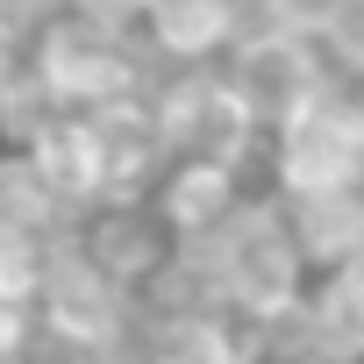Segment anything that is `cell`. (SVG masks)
<instances>
[{"label":"cell","instance_id":"6da1fadb","mask_svg":"<svg viewBox=\"0 0 364 364\" xmlns=\"http://www.w3.org/2000/svg\"><path fill=\"white\" fill-rule=\"evenodd\" d=\"M193 264L208 279V300L243 314V321H257V328H286L300 293H307V279H314L272 193H250L208 243H193Z\"/></svg>","mask_w":364,"mask_h":364},{"label":"cell","instance_id":"7a4b0ae2","mask_svg":"<svg viewBox=\"0 0 364 364\" xmlns=\"http://www.w3.org/2000/svg\"><path fill=\"white\" fill-rule=\"evenodd\" d=\"M29 79L58 114H93V107L143 93L150 50L136 43V29L122 15L50 8V15H36V36H29Z\"/></svg>","mask_w":364,"mask_h":364},{"label":"cell","instance_id":"3957f363","mask_svg":"<svg viewBox=\"0 0 364 364\" xmlns=\"http://www.w3.org/2000/svg\"><path fill=\"white\" fill-rule=\"evenodd\" d=\"M272 193H364V86L328 79L300 114H286L257 143Z\"/></svg>","mask_w":364,"mask_h":364},{"label":"cell","instance_id":"277c9868","mask_svg":"<svg viewBox=\"0 0 364 364\" xmlns=\"http://www.w3.org/2000/svg\"><path fill=\"white\" fill-rule=\"evenodd\" d=\"M215 79H222V93L236 100V114L250 122V136L264 143L286 114H300V107L328 86V65H321V50L300 43V36L243 29V36L215 58Z\"/></svg>","mask_w":364,"mask_h":364},{"label":"cell","instance_id":"5b68a950","mask_svg":"<svg viewBox=\"0 0 364 364\" xmlns=\"http://www.w3.org/2000/svg\"><path fill=\"white\" fill-rule=\"evenodd\" d=\"M143 200L157 208V222L178 243L193 250V243H208L250 200V186H243V164H229V157H164V171L150 178Z\"/></svg>","mask_w":364,"mask_h":364},{"label":"cell","instance_id":"8992f818","mask_svg":"<svg viewBox=\"0 0 364 364\" xmlns=\"http://www.w3.org/2000/svg\"><path fill=\"white\" fill-rule=\"evenodd\" d=\"M129 29L150 65H215L243 36V0H136Z\"/></svg>","mask_w":364,"mask_h":364},{"label":"cell","instance_id":"52a82bcc","mask_svg":"<svg viewBox=\"0 0 364 364\" xmlns=\"http://www.w3.org/2000/svg\"><path fill=\"white\" fill-rule=\"evenodd\" d=\"M279 215H286L307 272H328L364 243V193H293V200H279Z\"/></svg>","mask_w":364,"mask_h":364},{"label":"cell","instance_id":"ba28073f","mask_svg":"<svg viewBox=\"0 0 364 364\" xmlns=\"http://www.w3.org/2000/svg\"><path fill=\"white\" fill-rule=\"evenodd\" d=\"M72 236H22V229H0V307H22L36 314L43 286L58 279Z\"/></svg>","mask_w":364,"mask_h":364},{"label":"cell","instance_id":"9c48e42d","mask_svg":"<svg viewBox=\"0 0 364 364\" xmlns=\"http://www.w3.org/2000/svg\"><path fill=\"white\" fill-rule=\"evenodd\" d=\"M314 50H321L328 79L364 86V0H336V15H328V29L314 36Z\"/></svg>","mask_w":364,"mask_h":364},{"label":"cell","instance_id":"30bf717a","mask_svg":"<svg viewBox=\"0 0 364 364\" xmlns=\"http://www.w3.org/2000/svg\"><path fill=\"white\" fill-rule=\"evenodd\" d=\"M336 15V0H243V29H264V36H300L314 43Z\"/></svg>","mask_w":364,"mask_h":364},{"label":"cell","instance_id":"8fae6325","mask_svg":"<svg viewBox=\"0 0 364 364\" xmlns=\"http://www.w3.org/2000/svg\"><path fill=\"white\" fill-rule=\"evenodd\" d=\"M29 36H36V22H29V15L0 8V86H15V79L29 72Z\"/></svg>","mask_w":364,"mask_h":364},{"label":"cell","instance_id":"7c38bea8","mask_svg":"<svg viewBox=\"0 0 364 364\" xmlns=\"http://www.w3.org/2000/svg\"><path fill=\"white\" fill-rule=\"evenodd\" d=\"M58 8H93V15H122V22H129L136 0H58Z\"/></svg>","mask_w":364,"mask_h":364}]
</instances>
